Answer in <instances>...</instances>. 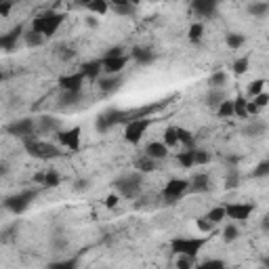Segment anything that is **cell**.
<instances>
[{"label":"cell","mask_w":269,"mask_h":269,"mask_svg":"<svg viewBox=\"0 0 269 269\" xmlns=\"http://www.w3.org/2000/svg\"><path fill=\"white\" fill-rule=\"evenodd\" d=\"M63 19H66V13H55V11H47L40 13L34 21H32V30L38 32L44 38H50L57 34V30L61 28Z\"/></svg>","instance_id":"cell-1"},{"label":"cell","mask_w":269,"mask_h":269,"mask_svg":"<svg viewBox=\"0 0 269 269\" xmlns=\"http://www.w3.org/2000/svg\"><path fill=\"white\" fill-rule=\"evenodd\" d=\"M206 244V238H185V235H179V238L170 240V251L175 254H187V257H198V252Z\"/></svg>","instance_id":"cell-2"},{"label":"cell","mask_w":269,"mask_h":269,"mask_svg":"<svg viewBox=\"0 0 269 269\" xmlns=\"http://www.w3.org/2000/svg\"><path fill=\"white\" fill-rule=\"evenodd\" d=\"M36 200V191L34 189H23V191H19V194L15 196H9L4 200V208L6 210H11L13 215H21L23 210H28L30 208V204Z\"/></svg>","instance_id":"cell-3"},{"label":"cell","mask_w":269,"mask_h":269,"mask_svg":"<svg viewBox=\"0 0 269 269\" xmlns=\"http://www.w3.org/2000/svg\"><path fill=\"white\" fill-rule=\"evenodd\" d=\"M23 143H25V150H28L30 156H34L38 160H50V158H57L61 153L55 145L44 143V141H38V139H32V137H28Z\"/></svg>","instance_id":"cell-4"},{"label":"cell","mask_w":269,"mask_h":269,"mask_svg":"<svg viewBox=\"0 0 269 269\" xmlns=\"http://www.w3.org/2000/svg\"><path fill=\"white\" fill-rule=\"evenodd\" d=\"M151 120L153 118H137V120H131V122H126V129H124V139L129 141V143L137 145L141 139H143L145 131L151 126Z\"/></svg>","instance_id":"cell-5"},{"label":"cell","mask_w":269,"mask_h":269,"mask_svg":"<svg viewBox=\"0 0 269 269\" xmlns=\"http://www.w3.org/2000/svg\"><path fill=\"white\" fill-rule=\"evenodd\" d=\"M254 213V204L251 202H232L225 204V217L227 219H234L238 223H246L251 219V215Z\"/></svg>","instance_id":"cell-6"},{"label":"cell","mask_w":269,"mask_h":269,"mask_svg":"<svg viewBox=\"0 0 269 269\" xmlns=\"http://www.w3.org/2000/svg\"><path fill=\"white\" fill-rule=\"evenodd\" d=\"M185 191H189V181H187V179H170V181L164 185L162 198L168 204H175L179 198L185 194Z\"/></svg>","instance_id":"cell-7"},{"label":"cell","mask_w":269,"mask_h":269,"mask_svg":"<svg viewBox=\"0 0 269 269\" xmlns=\"http://www.w3.org/2000/svg\"><path fill=\"white\" fill-rule=\"evenodd\" d=\"M120 191V196L124 198H134L139 194V187H141V175L139 172H133V175H124L120 177L116 183H114Z\"/></svg>","instance_id":"cell-8"},{"label":"cell","mask_w":269,"mask_h":269,"mask_svg":"<svg viewBox=\"0 0 269 269\" xmlns=\"http://www.w3.org/2000/svg\"><path fill=\"white\" fill-rule=\"evenodd\" d=\"M34 131H36V122L32 118H21V120H15V122L6 124V133L13 134V137L28 139L34 134Z\"/></svg>","instance_id":"cell-9"},{"label":"cell","mask_w":269,"mask_h":269,"mask_svg":"<svg viewBox=\"0 0 269 269\" xmlns=\"http://www.w3.org/2000/svg\"><path fill=\"white\" fill-rule=\"evenodd\" d=\"M80 126H72L67 131H59L57 133V139L59 143L66 147V150H72V151H78L80 150Z\"/></svg>","instance_id":"cell-10"},{"label":"cell","mask_w":269,"mask_h":269,"mask_svg":"<svg viewBox=\"0 0 269 269\" xmlns=\"http://www.w3.org/2000/svg\"><path fill=\"white\" fill-rule=\"evenodd\" d=\"M84 80H86V76L78 69V72H72V74L61 76L57 84H59L61 91H80L82 84H84Z\"/></svg>","instance_id":"cell-11"},{"label":"cell","mask_w":269,"mask_h":269,"mask_svg":"<svg viewBox=\"0 0 269 269\" xmlns=\"http://www.w3.org/2000/svg\"><path fill=\"white\" fill-rule=\"evenodd\" d=\"M129 63V57L126 55H118V57H103L101 59V69L105 74H120Z\"/></svg>","instance_id":"cell-12"},{"label":"cell","mask_w":269,"mask_h":269,"mask_svg":"<svg viewBox=\"0 0 269 269\" xmlns=\"http://www.w3.org/2000/svg\"><path fill=\"white\" fill-rule=\"evenodd\" d=\"M23 36V28L21 25H17L15 30L6 32V34L0 36V50H6V53H11V50H15L17 47V40Z\"/></svg>","instance_id":"cell-13"},{"label":"cell","mask_w":269,"mask_h":269,"mask_svg":"<svg viewBox=\"0 0 269 269\" xmlns=\"http://www.w3.org/2000/svg\"><path fill=\"white\" fill-rule=\"evenodd\" d=\"M217 4H219V0H191V9L194 13L202 17H210L213 13L217 11Z\"/></svg>","instance_id":"cell-14"},{"label":"cell","mask_w":269,"mask_h":269,"mask_svg":"<svg viewBox=\"0 0 269 269\" xmlns=\"http://www.w3.org/2000/svg\"><path fill=\"white\" fill-rule=\"evenodd\" d=\"M145 153L153 160H162V158L168 156V147H166L162 141H151V143L145 147Z\"/></svg>","instance_id":"cell-15"},{"label":"cell","mask_w":269,"mask_h":269,"mask_svg":"<svg viewBox=\"0 0 269 269\" xmlns=\"http://www.w3.org/2000/svg\"><path fill=\"white\" fill-rule=\"evenodd\" d=\"M120 84H122V76H120V74H107V78L99 80V88L103 93L116 91V88H120Z\"/></svg>","instance_id":"cell-16"},{"label":"cell","mask_w":269,"mask_h":269,"mask_svg":"<svg viewBox=\"0 0 269 269\" xmlns=\"http://www.w3.org/2000/svg\"><path fill=\"white\" fill-rule=\"evenodd\" d=\"M80 72L84 74L88 80H97L99 76H101V72H103V69H101V61H88V63H84V66L80 67Z\"/></svg>","instance_id":"cell-17"},{"label":"cell","mask_w":269,"mask_h":269,"mask_svg":"<svg viewBox=\"0 0 269 269\" xmlns=\"http://www.w3.org/2000/svg\"><path fill=\"white\" fill-rule=\"evenodd\" d=\"M133 59L139 63V66H147V63L153 61V53L151 49H145V47H139L133 50Z\"/></svg>","instance_id":"cell-18"},{"label":"cell","mask_w":269,"mask_h":269,"mask_svg":"<svg viewBox=\"0 0 269 269\" xmlns=\"http://www.w3.org/2000/svg\"><path fill=\"white\" fill-rule=\"evenodd\" d=\"M189 189L191 191H208L210 189V179H208V175H196L189 181Z\"/></svg>","instance_id":"cell-19"},{"label":"cell","mask_w":269,"mask_h":269,"mask_svg":"<svg viewBox=\"0 0 269 269\" xmlns=\"http://www.w3.org/2000/svg\"><path fill=\"white\" fill-rule=\"evenodd\" d=\"M134 168H137L139 172H151V170H156V160L145 153V156L134 160Z\"/></svg>","instance_id":"cell-20"},{"label":"cell","mask_w":269,"mask_h":269,"mask_svg":"<svg viewBox=\"0 0 269 269\" xmlns=\"http://www.w3.org/2000/svg\"><path fill=\"white\" fill-rule=\"evenodd\" d=\"M86 9L93 13V15H99V17H103L107 11H110V2L107 0H91V2L86 4Z\"/></svg>","instance_id":"cell-21"},{"label":"cell","mask_w":269,"mask_h":269,"mask_svg":"<svg viewBox=\"0 0 269 269\" xmlns=\"http://www.w3.org/2000/svg\"><path fill=\"white\" fill-rule=\"evenodd\" d=\"M177 162L181 164V168H191V166H196L194 164V147H189V150L185 147V150L177 156Z\"/></svg>","instance_id":"cell-22"},{"label":"cell","mask_w":269,"mask_h":269,"mask_svg":"<svg viewBox=\"0 0 269 269\" xmlns=\"http://www.w3.org/2000/svg\"><path fill=\"white\" fill-rule=\"evenodd\" d=\"M248 67H251V59H248V57H240V59H235L234 66H232L235 76H244L248 72Z\"/></svg>","instance_id":"cell-23"},{"label":"cell","mask_w":269,"mask_h":269,"mask_svg":"<svg viewBox=\"0 0 269 269\" xmlns=\"http://www.w3.org/2000/svg\"><path fill=\"white\" fill-rule=\"evenodd\" d=\"M217 114H219V118H232L234 116V101L223 99L219 107H217Z\"/></svg>","instance_id":"cell-24"},{"label":"cell","mask_w":269,"mask_h":269,"mask_svg":"<svg viewBox=\"0 0 269 269\" xmlns=\"http://www.w3.org/2000/svg\"><path fill=\"white\" fill-rule=\"evenodd\" d=\"M162 143H164L166 147H175V145H179V139H177V126H168V129L164 131Z\"/></svg>","instance_id":"cell-25"},{"label":"cell","mask_w":269,"mask_h":269,"mask_svg":"<svg viewBox=\"0 0 269 269\" xmlns=\"http://www.w3.org/2000/svg\"><path fill=\"white\" fill-rule=\"evenodd\" d=\"M234 116H238V118H248V114H246V97H235L234 101Z\"/></svg>","instance_id":"cell-26"},{"label":"cell","mask_w":269,"mask_h":269,"mask_svg":"<svg viewBox=\"0 0 269 269\" xmlns=\"http://www.w3.org/2000/svg\"><path fill=\"white\" fill-rule=\"evenodd\" d=\"M177 139H179V143L185 145L187 150H189V147H194V133H191V131L177 129Z\"/></svg>","instance_id":"cell-27"},{"label":"cell","mask_w":269,"mask_h":269,"mask_svg":"<svg viewBox=\"0 0 269 269\" xmlns=\"http://www.w3.org/2000/svg\"><path fill=\"white\" fill-rule=\"evenodd\" d=\"M202 36H204V25H202V23H191V28H189V34H187L189 42L198 44V42L202 40Z\"/></svg>","instance_id":"cell-28"},{"label":"cell","mask_w":269,"mask_h":269,"mask_svg":"<svg viewBox=\"0 0 269 269\" xmlns=\"http://www.w3.org/2000/svg\"><path fill=\"white\" fill-rule=\"evenodd\" d=\"M59 183H61V177H59V172H57V170H47V172H44V181H42L44 187H57Z\"/></svg>","instance_id":"cell-29"},{"label":"cell","mask_w":269,"mask_h":269,"mask_svg":"<svg viewBox=\"0 0 269 269\" xmlns=\"http://www.w3.org/2000/svg\"><path fill=\"white\" fill-rule=\"evenodd\" d=\"M225 42H227V47L232 49V50H238V49L242 47V44L246 42V38L242 36V34H235V32H234V34H227Z\"/></svg>","instance_id":"cell-30"},{"label":"cell","mask_w":269,"mask_h":269,"mask_svg":"<svg viewBox=\"0 0 269 269\" xmlns=\"http://www.w3.org/2000/svg\"><path fill=\"white\" fill-rule=\"evenodd\" d=\"M206 217L217 225V223H221L223 219H227V217H225V206H215V208H210L208 213H206Z\"/></svg>","instance_id":"cell-31"},{"label":"cell","mask_w":269,"mask_h":269,"mask_svg":"<svg viewBox=\"0 0 269 269\" xmlns=\"http://www.w3.org/2000/svg\"><path fill=\"white\" fill-rule=\"evenodd\" d=\"M238 235H240V229L235 227V223H229V225L223 229V240H225L227 244L234 242V240H238Z\"/></svg>","instance_id":"cell-32"},{"label":"cell","mask_w":269,"mask_h":269,"mask_svg":"<svg viewBox=\"0 0 269 269\" xmlns=\"http://www.w3.org/2000/svg\"><path fill=\"white\" fill-rule=\"evenodd\" d=\"M23 38H25V44H28V47H38V44H42V40H44V36H40V34H38V32H34V30L25 32Z\"/></svg>","instance_id":"cell-33"},{"label":"cell","mask_w":269,"mask_h":269,"mask_svg":"<svg viewBox=\"0 0 269 269\" xmlns=\"http://www.w3.org/2000/svg\"><path fill=\"white\" fill-rule=\"evenodd\" d=\"M248 11L252 13V17H265L267 11H269V4L267 2H252Z\"/></svg>","instance_id":"cell-34"},{"label":"cell","mask_w":269,"mask_h":269,"mask_svg":"<svg viewBox=\"0 0 269 269\" xmlns=\"http://www.w3.org/2000/svg\"><path fill=\"white\" fill-rule=\"evenodd\" d=\"M196 227L200 229V232L208 234V232H213V229H215V223L210 221L206 215H204V217H200V219H196Z\"/></svg>","instance_id":"cell-35"},{"label":"cell","mask_w":269,"mask_h":269,"mask_svg":"<svg viewBox=\"0 0 269 269\" xmlns=\"http://www.w3.org/2000/svg\"><path fill=\"white\" fill-rule=\"evenodd\" d=\"M80 97H82V88L80 91H63L61 101L66 105H72V103H76V101H80Z\"/></svg>","instance_id":"cell-36"},{"label":"cell","mask_w":269,"mask_h":269,"mask_svg":"<svg viewBox=\"0 0 269 269\" xmlns=\"http://www.w3.org/2000/svg\"><path fill=\"white\" fill-rule=\"evenodd\" d=\"M263 88H265V80L263 78H257V80H252L251 84H248V95H251V97H254V95L263 93Z\"/></svg>","instance_id":"cell-37"},{"label":"cell","mask_w":269,"mask_h":269,"mask_svg":"<svg viewBox=\"0 0 269 269\" xmlns=\"http://www.w3.org/2000/svg\"><path fill=\"white\" fill-rule=\"evenodd\" d=\"M194 263H196V257H187V254H179V259H177L179 269H189Z\"/></svg>","instance_id":"cell-38"},{"label":"cell","mask_w":269,"mask_h":269,"mask_svg":"<svg viewBox=\"0 0 269 269\" xmlns=\"http://www.w3.org/2000/svg\"><path fill=\"white\" fill-rule=\"evenodd\" d=\"M208 151H204V150H196L194 147V164H208Z\"/></svg>","instance_id":"cell-39"},{"label":"cell","mask_w":269,"mask_h":269,"mask_svg":"<svg viewBox=\"0 0 269 269\" xmlns=\"http://www.w3.org/2000/svg\"><path fill=\"white\" fill-rule=\"evenodd\" d=\"M267 175H269V162H267V160H263V162H261L257 168L252 170V177L261 179V177H267Z\"/></svg>","instance_id":"cell-40"},{"label":"cell","mask_w":269,"mask_h":269,"mask_svg":"<svg viewBox=\"0 0 269 269\" xmlns=\"http://www.w3.org/2000/svg\"><path fill=\"white\" fill-rule=\"evenodd\" d=\"M208 82H210V86H213V88H219V86L225 84V74H223V72H217V74L210 76Z\"/></svg>","instance_id":"cell-41"},{"label":"cell","mask_w":269,"mask_h":269,"mask_svg":"<svg viewBox=\"0 0 269 269\" xmlns=\"http://www.w3.org/2000/svg\"><path fill=\"white\" fill-rule=\"evenodd\" d=\"M238 183H240V175L235 170H232V172H229V177H227V181H225V187L234 189V187H238Z\"/></svg>","instance_id":"cell-42"},{"label":"cell","mask_w":269,"mask_h":269,"mask_svg":"<svg viewBox=\"0 0 269 269\" xmlns=\"http://www.w3.org/2000/svg\"><path fill=\"white\" fill-rule=\"evenodd\" d=\"M78 265V261L76 259H67V261H57V263H50L49 267H61V269H72Z\"/></svg>","instance_id":"cell-43"},{"label":"cell","mask_w":269,"mask_h":269,"mask_svg":"<svg viewBox=\"0 0 269 269\" xmlns=\"http://www.w3.org/2000/svg\"><path fill=\"white\" fill-rule=\"evenodd\" d=\"M13 9V0H0V17H9Z\"/></svg>","instance_id":"cell-44"},{"label":"cell","mask_w":269,"mask_h":269,"mask_svg":"<svg viewBox=\"0 0 269 269\" xmlns=\"http://www.w3.org/2000/svg\"><path fill=\"white\" fill-rule=\"evenodd\" d=\"M95 129H97L99 133H105V131H110L112 126H110V122H107V118L101 114V116L97 118V124H95Z\"/></svg>","instance_id":"cell-45"},{"label":"cell","mask_w":269,"mask_h":269,"mask_svg":"<svg viewBox=\"0 0 269 269\" xmlns=\"http://www.w3.org/2000/svg\"><path fill=\"white\" fill-rule=\"evenodd\" d=\"M254 103H257L259 107H265V105H269V95L263 91V93H259V95H254V97H251Z\"/></svg>","instance_id":"cell-46"},{"label":"cell","mask_w":269,"mask_h":269,"mask_svg":"<svg viewBox=\"0 0 269 269\" xmlns=\"http://www.w3.org/2000/svg\"><path fill=\"white\" fill-rule=\"evenodd\" d=\"M259 112H261V107L254 103L252 99H246V114H248V118H251V116H257Z\"/></svg>","instance_id":"cell-47"},{"label":"cell","mask_w":269,"mask_h":269,"mask_svg":"<svg viewBox=\"0 0 269 269\" xmlns=\"http://www.w3.org/2000/svg\"><path fill=\"white\" fill-rule=\"evenodd\" d=\"M42 129H44V131H49V129H53V131H55V129H59V124H57V120H55V118L44 116V118H42Z\"/></svg>","instance_id":"cell-48"},{"label":"cell","mask_w":269,"mask_h":269,"mask_svg":"<svg viewBox=\"0 0 269 269\" xmlns=\"http://www.w3.org/2000/svg\"><path fill=\"white\" fill-rule=\"evenodd\" d=\"M118 202H120V196L112 194V196H107V200H105V206H107V208H116V206H118Z\"/></svg>","instance_id":"cell-49"},{"label":"cell","mask_w":269,"mask_h":269,"mask_svg":"<svg viewBox=\"0 0 269 269\" xmlns=\"http://www.w3.org/2000/svg\"><path fill=\"white\" fill-rule=\"evenodd\" d=\"M225 263L223 261H219V259H210V261H204L202 263V267H223Z\"/></svg>","instance_id":"cell-50"},{"label":"cell","mask_w":269,"mask_h":269,"mask_svg":"<svg viewBox=\"0 0 269 269\" xmlns=\"http://www.w3.org/2000/svg\"><path fill=\"white\" fill-rule=\"evenodd\" d=\"M118 55H124L122 53V47H114V49H110L105 53V57H118Z\"/></svg>","instance_id":"cell-51"},{"label":"cell","mask_w":269,"mask_h":269,"mask_svg":"<svg viewBox=\"0 0 269 269\" xmlns=\"http://www.w3.org/2000/svg\"><path fill=\"white\" fill-rule=\"evenodd\" d=\"M6 172H9V168H6V164H4V162H0V177L6 175Z\"/></svg>","instance_id":"cell-52"},{"label":"cell","mask_w":269,"mask_h":269,"mask_svg":"<svg viewBox=\"0 0 269 269\" xmlns=\"http://www.w3.org/2000/svg\"><path fill=\"white\" fill-rule=\"evenodd\" d=\"M88 2H91V0H78V4H80V6H86Z\"/></svg>","instance_id":"cell-53"},{"label":"cell","mask_w":269,"mask_h":269,"mask_svg":"<svg viewBox=\"0 0 269 269\" xmlns=\"http://www.w3.org/2000/svg\"><path fill=\"white\" fill-rule=\"evenodd\" d=\"M141 2V0H131V4H139Z\"/></svg>","instance_id":"cell-54"},{"label":"cell","mask_w":269,"mask_h":269,"mask_svg":"<svg viewBox=\"0 0 269 269\" xmlns=\"http://www.w3.org/2000/svg\"><path fill=\"white\" fill-rule=\"evenodd\" d=\"M2 78H4V76H2V72H0V84H2Z\"/></svg>","instance_id":"cell-55"}]
</instances>
